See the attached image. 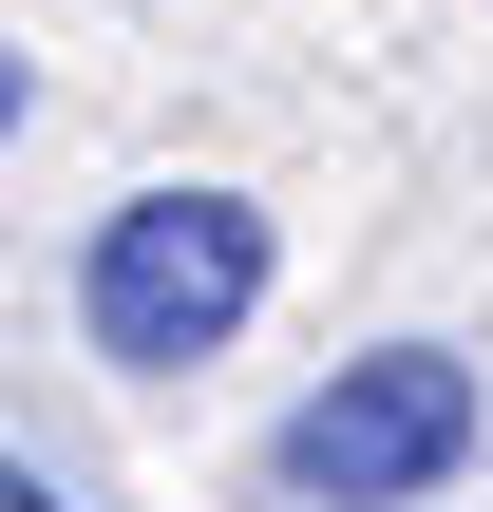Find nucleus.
<instances>
[{
	"label": "nucleus",
	"instance_id": "nucleus-2",
	"mask_svg": "<svg viewBox=\"0 0 493 512\" xmlns=\"http://www.w3.org/2000/svg\"><path fill=\"white\" fill-rule=\"evenodd\" d=\"M247 304H266V209H247V190H133V209L95 228V266H76V323H95V361H133V380L209 361Z\"/></svg>",
	"mask_w": 493,
	"mask_h": 512
},
{
	"label": "nucleus",
	"instance_id": "nucleus-4",
	"mask_svg": "<svg viewBox=\"0 0 493 512\" xmlns=\"http://www.w3.org/2000/svg\"><path fill=\"white\" fill-rule=\"evenodd\" d=\"M0 133H19V57H0Z\"/></svg>",
	"mask_w": 493,
	"mask_h": 512
},
{
	"label": "nucleus",
	"instance_id": "nucleus-3",
	"mask_svg": "<svg viewBox=\"0 0 493 512\" xmlns=\"http://www.w3.org/2000/svg\"><path fill=\"white\" fill-rule=\"evenodd\" d=\"M0 512H76V494H38V475H0Z\"/></svg>",
	"mask_w": 493,
	"mask_h": 512
},
{
	"label": "nucleus",
	"instance_id": "nucleus-1",
	"mask_svg": "<svg viewBox=\"0 0 493 512\" xmlns=\"http://www.w3.org/2000/svg\"><path fill=\"white\" fill-rule=\"evenodd\" d=\"M475 437H493L475 361H456V342H380V361H342V380L266 437V494L285 512H418V494L475 475Z\"/></svg>",
	"mask_w": 493,
	"mask_h": 512
}]
</instances>
